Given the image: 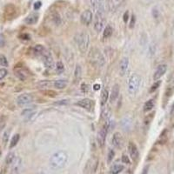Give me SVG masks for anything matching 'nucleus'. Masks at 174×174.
<instances>
[{
	"instance_id": "obj_3",
	"label": "nucleus",
	"mask_w": 174,
	"mask_h": 174,
	"mask_svg": "<svg viewBox=\"0 0 174 174\" xmlns=\"http://www.w3.org/2000/svg\"><path fill=\"white\" fill-rule=\"evenodd\" d=\"M105 24V18H104V7L98 9L96 12V15L94 18V29L96 32H100L104 29Z\"/></svg>"
},
{
	"instance_id": "obj_7",
	"label": "nucleus",
	"mask_w": 174,
	"mask_h": 174,
	"mask_svg": "<svg viewBox=\"0 0 174 174\" xmlns=\"http://www.w3.org/2000/svg\"><path fill=\"white\" fill-rule=\"evenodd\" d=\"M128 151L130 154V157L133 159V160H137L139 157V152L138 150L137 145L133 143V142H129L128 145Z\"/></svg>"
},
{
	"instance_id": "obj_49",
	"label": "nucleus",
	"mask_w": 174,
	"mask_h": 174,
	"mask_svg": "<svg viewBox=\"0 0 174 174\" xmlns=\"http://www.w3.org/2000/svg\"><path fill=\"white\" fill-rule=\"evenodd\" d=\"M68 103V100H60V101H58L57 103H55L56 104H65Z\"/></svg>"
},
{
	"instance_id": "obj_43",
	"label": "nucleus",
	"mask_w": 174,
	"mask_h": 174,
	"mask_svg": "<svg viewBox=\"0 0 174 174\" xmlns=\"http://www.w3.org/2000/svg\"><path fill=\"white\" fill-rule=\"evenodd\" d=\"M135 22H136V18H135L134 15H132V16L131 17V22H130V28H131V29H132V28L134 27Z\"/></svg>"
},
{
	"instance_id": "obj_34",
	"label": "nucleus",
	"mask_w": 174,
	"mask_h": 174,
	"mask_svg": "<svg viewBox=\"0 0 174 174\" xmlns=\"http://www.w3.org/2000/svg\"><path fill=\"white\" fill-rule=\"evenodd\" d=\"M160 84H161V80H157V81H155V83L151 85V88H150V93H154L155 91H157V90L159 89V87L160 86Z\"/></svg>"
},
{
	"instance_id": "obj_36",
	"label": "nucleus",
	"mask_w": 174,
	"mask_h": 174,
	"mask_svg": "<svg viewBox=\"0 0 174 174\" xmlns=\"http://www.w3.org/2000/svg\"><path fill=\"white\" fill-rule=\"evenodd\" d=\"M114 156H115V152L113 150H110L109 153H108V157H107V163L108 164H111L112 161L114 159Z\"/></svg>"
},
{
	"instance_id": "obj_54",
	"label": "nucleus",
	"mask_w": 174,
	"mask_h": 174,
	"mask_svg": "<svg viewBox=\"0 0 174 174\" xmlns=\"http://www.w3.org/2000/svg\"><path fill=\"white\" fill-rule=\"evenodd\" d=\"M173 112H174V105H173Z\"/></svg>"
},
{
	"instance_id": "obj_40",
	"label": "nucleus",
	"mask_w": 174,
	"mask_h": 174,
	"mask_svg": "<svg viewBox=\"0 0 174 174\" xmlns=\"http://www.w3.org/2000/svg\"><path fill=\"white\" fill-rule=\"evenodd\" d=\"M89 90H90V86L87 84H85V83H83L81 84V91L84 93H87L89 92Z\"/></svg>"
},
{
	"instance_id": "obj_38",
	"label": "nucleus",
	"mask_w": 174,
	"mask_h": 174,
	"mask_svg": "<svg viewBox=\"0 0 174 174\" xmlns=\"http://www.w3.org/2000/svg\"><path fill=\"white\" fill-rule=\"evenodd\" d=\"M0 65L2 66H4V67L8 66V65H9V63L7 61V58H5L4 55H0Z\"/></svg>"
},
{
	"instance_id": "obj_13",
	"label": "nucleus",
	"mask_w": 174,
	"mask_h": 174,
	"mask_svg": "<svg viewBox=\"0 0 174 174\" xmlns=\"http://www.w3.org/2000/svg\"><path fill=\"white\" fill-rule=\"evenodd\" d=\"M76 104L80 106L83 109H85L87 111H91L92 107H93V101L90 98H83V99L79 100L76 103Z\"/></svg>"
},
{
	"instance_id": "obj_28",
	"label": "nucleus",
	"mask_w": 174,
	"mask_h": 174,
	"mask_svg": "<svg viewBox=\"0 0 174 174\" xmlns=\"http://www.w3.org/2000/svg\"><path fill=\"white\" fill-rule=\"evenodd\" d=\"M5 13H7V17H13L16 13V8L13 5H8L5 9Z\"/></svg>"
},
{
	"instance_id": "obj_2",
	"label": "nucleus",
	"mask_w": 174,
	"mask_h": 174,
	"mask_svg": "<svg viewBox=\"0 0 174 174\" xmlns=\"http://www.w3.org/2000/svg\"><path fill=\"white\" fill-rule=\"evenodd\" d=\"M76 41L77 45L79 48L82 53H84L87 51L89 45H90V37L86 32H80L76 36Z\"/></svg>"
},
{
	"instance_id": "obj_21",
	"label": "nucleus",
	"mask_w": 174,
	"mask_h": 174,
	"mask_svg": "<svg viewBox=\"0 0 174 174\" xmlns=\"http://www.w3.org/2000/svg\"><path fill=\"white\" fill-rule=\"evenodd\" d=\"M12 164H13V166H12L13 173L18 174L20 172V169H21V159L19 158H18L14 160V162Z\"/></svg>"
},
{
	"instance_id": "obj_46",
	"label": "nucleus",
	"mask_w": 174,
	"mask_h": 174,
	"mask_svg": "<svg viewBox=\"0 0 174 174\" xmlns=\"http://www.w3.org/2000/svg\"><path fill=\"white\" fill-rule=\"evenodd\" d=\"M20 38L23 39V40H30L31 39V36L29 34L23 33V34L20 35Z\"/></svg>"
},
{
	"instance_id": "obj_27",
	"label": "nucleus",
	"mask_w": 174,
	"mask_h": 174,
	"mask_svg": "<svg viewBox=\"0 0 174 174\" xmlns=\"http://www.w3.org/2000/svg\"><path fill=\"white\" fill-rule=\"evenodd\" d=\"M35 113L34 107H31V108H26L22 112V116L23 117H31Z\"/></svg>"
},
{
	"instance_id": "obj_17",
	"label": "nucleus",
	"mask_w": 174,
	"mask_h": 174,
	"mask_svg": "<svg viewBox=\"0 0 174 174\" xmlns=\"http://www.w3.org/2000/svg\"><path fill=\"white\" fill-rule=\"evenodd\" d=\"M68 84V81L66 79H58V80H55L53 82V86L58 89V90H61V89H64L67 86Z\"/></svg>"
},
{
	"instance_id": "obj_50",
	"label": "nucleus",
	"mask_w": 174,
	"mask_h": 174,
	"mask_svg": "<svg viewBox=\"0 0 174 174\" xmlns=\"http://www.w3.org/2000/svg\"><path fill=\"white\" fill-rule=\"evenodd\" d=\"M147 173H148V167H145V168L144 169V171H143L142 174H147Z\"/></svg>"
},
{
	"instance_id": "obj_9",
	"label": "nucleus",
	"mask_w": 174,
	"mask_h": 174,
	"mask_svg": "<svg viewBox=\"0 0 174 174\" xmlns=\"http://www.w3.org/2000/svg\"><path fill=\"white\" fill-rule=\"evenodd\" d=\"M108 132V128L105 126H103V127L100 129V131H98V142L99 146H104V143H105V139H106V135Z\"/></svg>"
},
{
	"instance_id": "obj_23",
	"label": "nucleus",
	"mask_w": 174,
	"mask_h": 174,
	"mask_svg": "<svg viewBox=\"0 0 174 174\" xmlns=\"http://www.w3.org/2000/svg\"><path fill=\"white\" fill-rule=\"evenodd\" d=\"M113 33V29L110 24H107L104 29L103 32V37L104 38H109L110 37H112V35Z\"/></svg>"
},
{
	"instance_id": "obj_33",
	"label": "nucleus",
	"mask_w": 174,
	"mask_h": 174,
	"mask_svg": "<svg viewBox=\"0 0 174 174\" xmlns=\"http://www.w3.org/2000/svg\"><path fill=\"white\" fill-rule=\"evenodd\" d=\"M51 84H53V83L48 81V80H43L37 84V86H38V88H46V87H48Z\"/></svg>"
},
{
	"instance_id": "obj_45",
	"label": "nucleus",
	"mask_w": 174,
	"mask_h": 174,
	"mask_svg": "<svg viewBox=\"0 0 174 174\" xmlns=\"http://www.w3.org/2000/svg\"><path fill=\"white\" fill-rule=\"evenodd\" d=\"M122 162L124 163V164H130L131 161H130L129 157L126 156V155H123V156H122Z\"/></svg>"
},
{
	"instance_id": "obj_5",
	"label": "nucleus",
	"mask_w": 174,
	"mask_h": 174,
	"mask_svg": "<svg viewBox=\"0 0 174 174\" xmlns=\"http://www.w3.org/2000/svg\"><path fill=\"white\" fill-rule=\"evenodd\" d=\"M33 101V97L30 93H23L19 95L17 98V103L19 106H23L31 104Z\"/></svg>"
},
{
	"instance_id": "obj_47",
	"label": "nucleus",
	"mask_w": 174,
	"mask_h": 174,
	"mask_svg": "<svg viewBox=\"0 0 174 174\" xmlns=\"http://www.w3.org/2000/svg\"><path fill=\"white\" fill-rule=\"evenodd\" d=\"M123 20L125 23H127V21L129 20V12H126L124 13V16H123Z\"/></svg>"
},
{
	"instance_id": "obj_15",
	"label": "nucleus",
	"mask_w": 174,
	"mask_h": 174,
	"mask_svg": "<svg viewBox=\"0 0 174 174\" xmlns=\"http://www.w3.org/2000/svg\"><path fill=\"white\" fill-rule=\"evenodd\" d=\"M119 96V85L117 84H115L113 86H112V92L110 94V100L112 103L115 102L117 100V98H118Z\"/></svg>"
},
{
	"instance_id": "obj_6",
	"label": "nucleus",
	"mask_w": 174,
	"mask_h": 174,
	"mask_svg": "<svg viewBox=\"0 0 174 174\" xmlns=\"http://www.w3.org/2000/svg\"><path fill=\"white\" fill-rule=\"evenodd\" d=\"M42 58H43V62H44L46 68L52 69L54 67V60H53L51 54L49 51H46L44 52V54L42 55Z\"/></svg>"
},
{
	"instance_id": "obj_19",
	"label": "nucleus",
	"mask_w": 174,
	"mask_h": 174,
	"mask_svg": "<svg viewBox=\"0 0 174 174\" xmlns=\"http://www.w3.org/2000/svg\"><path fill=\"white\" fill-rule=\"evenodd\" d=\"M82 77V68L79 65H76V68L74 70V80L75 83H79Z\"/></svg>"
},
{
	"instance_id": "obj_42",
	"label": "nucleus",
	"mask_w": 174,
	"mask_h": 174,
	"mask_svg": "<svg viewBox=\"0 0 174 174\" xmlns=\"http://www.w3.org/2000/svg\"><path fill=\"white\" fill-rule=\"evenodd\" d=\"M154 114H155V112H152V113L149 114L148 116L145 117V125H148V124L151 122V120H152V118H153Z\"/></svg>"
},
{
	"instance_id": "obj_48",
	"label": "nucleus",
	"mask_w": 174,
	"mask_h": 174,
	"mask_svg": "<svg viewBox=\"0 0 174 174\" xmlns=\"http://www.w3.org/2000/svg\"><path fill=\"white\" fill-rule=\"evenodd\" d=\"M42 4H41V1H37L34 4V10H39L40 7H41Z\"/></svg>"
},
{
	"instance_id": "obj_37",
	"label": "nucleus",
	"mask_w": 174,
	"mask_h": 174,
	"mask_svg": "<svg viewBox=\"0 0 174 174\" xmlns=\"http://www.w3.org/2000/svg\"><path fill=\"white\" fill-rule=\"evenodd\" d=\"M9 136H10V130L5 131L4 132V135H3V143H4V145H6V143H7L8 140H9Z\"/></svg>"
},
{
	"instance_id": "obj_35",
	"label": "nucleus",
	"mask_w": 174,
	"mask_h": 174,
	"mask_svg": "<svg viewBox=\"0 0 174 174\" xmlns=\"http://www.w3.org/2000/svg\"><path fill=\"white\" fill-rule=\"evenodd\" d=\"M128 125L131 126V120L129 118L126 117V118H124L122 120V126H123V127H124L125 130H130L131 129V128L128 126Z\"/></svg>"
},
{
	"instance_id": "obj_39",
	"label": "nucleus",
	"mask_w": 174,
	"mask_h": 174,
	"mask_svg": "<svg viewBox=\"0 0 174 174\" xmlns=\"http://www.w3.org/2000/svg\"><path fill=\"white\" fill-rule=\"evenodd\" d=\"M8 74V70L5 69V68H1L0 69V80L4 79Z\"/></svg>"
},
{
	"instance_id": "obj_55",
	"label": "nucleus",
	"mask_w": 174,
	"mask_h": 174,
	"mask_svg": "<svg viewBox=\"0 0 174 174\" xmlns=\"http://www.w3.org/2000/svg\"><path fill=\"white\" fill-rule=\"evenodd\" d=\"M116 1H117H117H119V0H116Z\"/></svg>"
},
{
	"instance_id": "obj_1",
	"label": "nucleus",
	"mask_w": 174,
	"mask_h": 174,
	"mask_svg": "<svg viewBox=\"0 0 174 174\" xmlns=\"http://www.w3.org/2000/svg\"><path fill=\"white\" fill-rule=\"evenodd\" d=\"M68 160V154L64 151H58L55 152L51 159L50 164L53 169H61L63 168Z\"/></svg>"
},
{
	"instance_id": "obj_31",
	"label": "nucleus",
	"mask_w": 174,
	"mask_h": 174,
	"mask_svg": "<svg viewBox=\"0 0 174 174\" xmlns=\"http://www.w3.org/2000/svg\"><path fill=\"white\" fill-rule=\"evenodd\" d=\"M51 18H52L53 23H55L56 25H58V24L61 23V18H60V16H59V14H58V12H54L51 15Z\"/></svg>"
},
{
	"instance_id": "obj_18",
	"label": "nucleus",
	"mask_w": 174,
	"mask_h": 174,
	"mask_svg": "<svg viewBox=\"0 0 174 174\" xmlns=\"http://www.w3.org/2000/svg\"><path fill=\"white\" fill-rule=\"evenodd\" d=\"M103 1L104 0H91V5H92L93 12H96L98 9L104 7Z\"/></svg>"
},
{
	"instance_id": "obj_22",
	"label": "nucleus",
	"mask_w": 174,
	"mask_h": 174,
	"mask_svg": "<svg viewBox=\"0 0 174 174\" xmlns=\"http://www.w3.org/2000/svg\"><path fill=\"white\" fill-rule=\"evenodd\" d=\"M15 75L21 81H25V79H27V73L23 69H15Z\"/></svg>"
},
{
	"instance_id": "obj_14",
	"label": "nucleus",
	"mask_w": 174,
	"mask_h": 174,
	"mask_svg": "<svg viewBox=\"0 0 174 174\" xmlns=\"http://www.w3.org/2000/svg\"><path fill=\"white\" fill-rule=\"evenodd\" d=\"M45 51H46V49L42 45H36L31 48V54H32L35 57L42 56Z\"/></svg>"
},
{
	"instance_id": "obj_25",
	"label": "nucleus",
	"mask_w": 174,
	"mask_h": 174,
	"mask_svg": "<svg viewBox=\"0 0 174 174\" xmlns=\"http://www.w3.org/2000/svg\"><path fill=\"white\" fill-rule=\"evenodd\" d=\"M154 107V102L152 99H149L148 101H146L144 104V112H148L152 110V108Z\"/></svg>"
},
{
	"instance_id": "obj_10",
	"label": "nucleus",
	"mask_w": 174,
	"mask_h": 174,
	"mask_svg": "<svg viewBox=\"0 0 174 174\" xmlns=\"http://www.w3.org/2000/svg\"><path fill=\"white\" fill-rule=\"evenodd\" d=\"M81 23L84 25H89L93 21V12L89 10H86L83 12L80 16Z\"/></svg>"
},
{
	"instance_id": "obj_20",
	"label": "nucleus",
	"mask_w": 174,
	"mask_h": 174,
	"mask_svg": "<svg viewBox=\"0 0 174 174\" xmlns=\"http://www.w3.org/2000/svg\"><path fill=\"white\" fill-rule=\"evenodd\" d=\"M124 169H125V166L122 164H116L111 168L110 174H119Z\"/></svg>"
},
{
	"instance_id": "obj_24",
	"label": "nucleus",
	"mask_w": 174,
	"mask_h": 174,
	"mask_svg": "<svg viewBox=\"0 0 174 174\" xmlns=\"http://www.w3.org/2000/svg\"><path fill=\"white\" fill-rule=\"evenodd\" d=\"M108 98H109L108 90L106 88H104V89L102 90V93H101V105L102 106H104V104H106Z\"/></svg>"
},
{
	"instance_id": "obj_53",
	"label": "nucleus",
	"mask_w": 174,
	"mask_h": 174,
	"mask_svg": "<svg viewBox=\"0 0 174 174\" xmlns=\"http://www.w3.org/2000/svg\"><path fill=\"white\" fill-rule=\"evenodd\" d=\"M1 155H2V151L0 150V159H1Z\"/></svg>"
},
{
	"instance_id": "obj_41",
	"label": "nucleus",
	"mask_w": 174,
	"mask_h": 174,
	"mask_svg": "<svg viewBox=\"0 0 174 174\" xmlns=\"http://www.w3.org/2000/svg\"><path fill=\"white\" fill-rule=\"evenodd\" d=\"M151 13H152V16H153L154 18H158L159 17V11L158 7H154V8L152 9Z\"/></svg>"
},
{
	"instance_id": "obj_16",
	"label": "nucleus",
	"mask_w": 174,
	"mask_h": 174,
	"mask_svg": "<svg viewBox=\"0 0 174 174\" xmlns=\"http://www.w3.org/2000/svg\"><path fill=\"white\" fill-rule=\"evenodd\" d=\"M37 21H38V15L36 13H32V14L28 15L24 19V23L30 24V25L35 24Z\"/></svg>"
},
{
	"instance_id": "obj_29",
	"label": "nucleus",
	"mask_w": 174,
	"mask_h": 174,
	"mask_svg": "<svg viewBox=\"0 0 174 174\" xmlns=\"http://www.w3.org/2000/svg\"><path fill=\"white\" fill-rule=\"evenodd\" d=\"M19 139H20L19 134H15V135L12 137V140H11V143H10V148H11V149L13 148V147H15V146L18 145V141H19Z\"/></svg>"
},
{
	"instance_id": "obj_12",
	"label": "nucleus",
	"mask_w": 174,
	"mask_h": 174,
	"mask_svg": "<svg viewBox=\"0 0 174 174\" xmlns=\"http://www.w3.org/2000/svg\"><path fill=\"white\" fill-rule=\"evenodd\" d=\"M128 67H129V58L125 57L121 59L119 63V74L120 76H125L127 72Z\"/></svg>"
},
{
	"instance_id": "obj_26",
	"label": "nucleus",
	"mask_w": 174,
	"mask_h": 174,
	"mask_svg": "<svg viewBox=\"0 0 174 174\" xmlns=\"http://www.w3.org/2000/svg\"><path fill=\"white\" fill-rule=\"evenodd\" d=\"M16 159V156H15V153L14 152H9L5 158V164L7 165L9 164H12V163L14 162V160Z\"/></svg>"
},
{
	"instance_id": "obj_32",
	"label": "nucleus",
	"mask_w": 174,
	"mask_h": 174,
	"mask_svg": "<svg viewBox=\"0 0 174 174\" xmlns=\"http://www.w3.org/2000/svg\"><path fill=\"white\" fill-rule=\"evenodd\" d=\"M42 93L45 96L50 97V98H55L57 96V94H58V93H56L55 91H53V90H43Z\"/></svg>"
},
{
	"instance_id": "obj_51",
	"label": "nucleus",
	"mask_w": 174,
	"mask_h": 174,
	"mask_svg": "<svg viewBox=\"0 0 174 174\" xmlns=\"http://www.w3.org/2000/svg\"><path fill=\"white\" fill-rule=\"evenodd\" d=\"M99 87H100V85H99V84H95V85H94V89H95V90H98V89H99Z\"/></svg>"
},
{
	"instance_id": "obj_8",
	"label": "nucleus",
	"mask_w": 174,
	"mask_h": 174,
	"mask_svg": "<svg viewBox=\"0 0 174 174\" xmlns=\"http://www.w3.org/2000/svg\"><path fill=\"white\" fill-rule=\"evenodd\" d=\"M167 70V65L163 64V65H160L158 66V68L156 69L155 72H154V75H153V79L155 81L157 80H159L160 78H162L163 76L164 75V73L166 72Z\"/></svg>"
},
{
	"instance_id": "obj_30",
	"label": "nucleus",
	"mask_w": 174,
	"mask_h": 174,
	"mask_svg": "<svg viewBox=\"0 0 174 174\" xmlns=\"http://www.w3.org/2000/svg\"><path fill=\"white\" fill-rule=\"evenodd\" d=\"M64 70H65L64 64L61 61H58V63H57V65H56V72H57V74H58V75L62 74L64 72Z\"/></svg>"
},
{
	"instance_id": "obj_52",
	"label": "nucleus",
	"mask_w": 174,
	"mask_h": 174,
	"mask_svg": "<svg viewBox=\"0 0 174 174\" xmlns=\"http://www.w3.org/2000/svg\"><path fill=\"white\" fill-rule=\"evenodd\" d=\"M37 174H46V173H44V172H38Z\"/></svg>"
},
{
	"instance_id": "obj_4",
	"label": "nucleus",
	"mask_w": 174,
	"mask_h": 174,
	"mask_svg": "<svg viewBox=\"0 0 174 174\" xmlns=\"http://www.w3.org/2000/svg\"><path fill=\"white\" fill-rule=\"evenodd\" d=\"M141 83V78L138 74H133L128 82V92L131 94H135L139 91Z\"/></svg>"
},
{
	"instance_id": "obj_11",
	"label": "nucleus",
	"mask_w": 174,
	"mask_h": 174,
	"mask_svg": "<svg viewBox=\"0 0 174 174\" xmlns=\"http://www.w3.org/2000/svg\"><path fill=\"white\" fill-rule=\"evenodd\" d=\"M123 144H124V140H123V137H122L121 133L115 132L113 134V137H112V145L117 149H120V148H122Z\"/></svg>"
},
{
	"instance_id": "obj_44",
	"label": "nucleus",
	"mask_w": 174,
	"mask_h": 174,
	"mask_svg": "<svg viewBox=\"0 0 174 174\" xmlns=\"http://www.w3.org/2000/svg\"><path fill=\"white\" fill-rule=\"evenodd\" d=\"M5 46V38L4 36L0 33V47H4Z\"/></svg>"
}]
</instances>
